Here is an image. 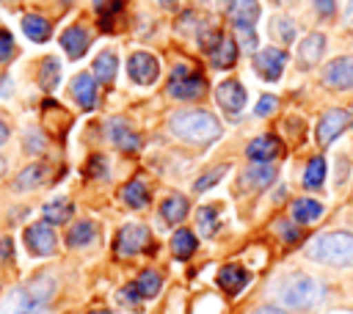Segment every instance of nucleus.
I'll return each instance as SVG.
<instances>
[{
	"label": "nucleus",
	"instance_id": "obj_43",
	"mask_svg": "<svg viewBox=\"0 0 353 314\" xmlns=\"http://www.w3.org/2000/svg\"><path fill=\"white\" fill-rule=\"evenodd\" d=\"M25 149H28V151H41V149H44V146H41V135L30 129V132L25 135Z\"/></svg>",
	"mask_w": 353,
	"mask_h": 314
},
{
	"label": "nucleus",
	"instance_id": "obj_10",
	"mask_svg": "<svg viewBox=\"0 0 353 314\" xmlns=\"http://www.w3.org/2000/svg\"><path fill=\"white\" fill-rule=\"evenodd\" d=\"M127 72L135 83H154L160 74V66H157V58L152 52H135L127 61Z\"/></svg>",
	"mask_w": 353,
	"mask_h": 314
},
{
	"label": "nucleus",
	"instance_id": "obj_38",
	"mask_svg": "<svg viewBox=\"0 0 353 314\" xmlns=\"http://www.w3.org/2000/svg\"><path fill=\"white\" fill-rule=\"evenodd\" d=\"M119 300H124V303H127L130 308H135V306H138V303H141L143 297H141L138 286H135V284H130V286H124V289L119 292Z\"/></svg>",
	"mask_w": 353,
	"mask_h": 314
},
{
	"label": "nucleus",
	"instance_id": "obj_51",
	"mask_svg": "<svg viewBox=\"0 0 353 314\" xmlns=\"http://www.w3.org/2000/svg\"><path fill=\"white\" fill-rule=\"evenodd\" d=\"M204 3H215V0H204Z\"/></svg>",
	"mask_w": 353,
	"mask_h": 314
},
{
	"label": "nucleus",
	"instance_id": "obj_48",
	"mask_svg": "<svg viewBox=\"0 0 353 314\" xmlns=\"http://www.w3.org/2000/svg\"><path fill=\"white\" fill-rule=\"evenodd\" d=\"M347 22L353 25V0H350V6H347Z\"/></svg>",
	"mask_w": 353,
	"mask_h": 314
},
{
	"label": "nucleus",
	"instance_id": "obj_32",
	"mask_svg": "<svg viewBox=\"0 0 353 314\" xmlns=\"http://www.w3.org/2000/svg\"><path fill=\"white\" fill-rule=\"evenodd\" d=\"M325 182V160L323 157H312L303 174V185L306 187H320Z\"/></svg>",
	"mask_w": 353,
	"mask_h": 314
},
{
	"label": "nucleus",
	"instance_id": "obj_14",
	"mask_svg": "<svg viewBox=\"0 0 353 314\" xmlns=\"http://www.w3.org/2000/svg\"><path fill=\"white\" fill-rule=\"evenodd\" d=\"M229 19L237 30L254 28V22L259 19V3L256 0H232L229 3Z\"/></svg>",
	"mask_w": 353,
	"mask_h": 314
},
{
	"label": "nucleus",
	"instance_id": "obj_5",
	"mask_svg": "<svg viewBox=\"0 0 353 314\" xmlns=\"http://www.w3.org/2000/svg\"><path fill=\"white\" fill-rule=\"evenodd\" d=\"M168 91L171 96L176 99H199L204 94V77L193 69H185V66H176L171 72V80H168Z\"/></svg>",
	"mask_w": 353,
	"mask_h": 314
},
{
	"label": "nucleus",
	"instance_id": "obj_47",
	"mask_svg": "<svg viewBox=\"0 0 353 314\" xmlns=\"http://www.w3.org/2000/svg\"><path fill=\"white\" fill-rule=\"evenodd\" d=\"M6 138H8V129H6V124H3V121H0V143H3V140H6Z\"/></svg>",
	"mask_w": 353,
	"mask_h": 314
},
{
	"label": "nucleus",
	"instance_id": "obj_24",
	"mask_svg": "<svg viewBox=\"0 0 353 314\" xmlns=\"http://www.w3.org/2000/svg\"><path fill=\"white\" fill-rule=\"evenodd\" d=\"M110 140L124 151H138L141 149V138L135 132H130V127L124 121H113L110 124Z\"/></svg>",
	"mask_w": 353,
	"mask_h": 314
},
{
	"label": "nucleus",
	"instance_id": "obj_25",
	"mask_svg": "<svg viewBox=\"0 0 353 314\" xmlns=\"http://www.w3.org/2000/svg\"><path fill=\"white\" fill-rule=\"evenodd\" d=\"M323 215V204L314 198H295L292 201V218L295 223H314Z\"/></svg>",
	"mask_w": 353,
	"mask_h": 314
},
{
	"label": "nucleus",
	"instance_id": "obj_41",
	"mask_svg": "<svg viewBox=\"0 0 353 314\" xmlns=\"http://www.w3.org/2000/svg\"><path fill=\"white\" fill-rule=\"evenodd\" d=\"M276 229L281 231V237H284V242H295V240L301 237V231H298L295 226H290V223H284V220H279V223H276Z\"/></svg>",
	"mask_w": 353,
	"mask_h": 314
},
{
	"label": "nucleus",
	"instance_id": "obj_18",
	"mask_svg": "<svg viewBox=\"0 0 353 314\" xmlns=\"http://www.w3.org/2000/svg\"><path fill=\"white\" fill-rule=\"evenodd\" d=\"M72 94L83 110H91L97 102V80H91V74H77L72 83Z\"/></svg>",
	"mask_w": 353,
	"mask_h": 314
},
{
	"label": "nucleus",
	"instance_id": "obj_29",
	"mask_svg": "<svg viewBox=\"0 0 353 314\" xmlns=\"http://www.w3.org/2000/svg\"><path fill=\"white\" fill-rule=\"evenodd\" d=\"M116 55L110 52V50H105V52H99L97 58H94V74L99 77V83H113V77H116Z\"/></svg>",
	"mask_w": 353,
	"mask_h": 314
},
{
	"label": "nucleus",
	"instance_id": "obj_27",
	"mask_svg": "<svg viewBox=\"0 0 353 314\" xmlns=\"http://www.w3.org/2000/svg\"><path fill=\"white\" fill-rule=\"evenodd\" d=\"M22 30H25V36L30 41H47L50 39V22L44 17H39V14H28L22 19Z\"/></svg>",
	"mask_w": 353,
	"mask_h": 314
},
{
	"label": "nucleus",
	"instance_id": "obj_37",
	"mask_svg": "<svg viewBox=\"0 0 353 314\" xmlns=\"http://www.w3.org/2000/svg\"><path fill=\"white\" fill-rule=\"evenodd\" d=\"M223 174H226V165H218V168H215L212 174H204V176H201V179L196 182V193H204L207 187H212V185H215V182H218V179H221Z\"/></svg>",
	"mask_w": 353,
	"mask_h": 314
},
{
	"label": "nucleus",
	"instance_id": "obj_13",
	"mask_svg": "<svg viewBox=\"0 0 353 314\" xmlns=\"http://www.w3.org/2000/svg\"><path fill=\"white\" fill-rule=\"evenodd\" d=\"M245 154H248L254 163H270V160H276V157L281 154V143H279L276 135H259V138H254V140L248 143Z\"/></svg>",
	"mask_w": 353,
	"mask_h": 314
},
{
	"label": "nucleus",
	"instance_id": "obj_45",
	"mask_svg": "<svg viewBox=\"0 0 353 314\" xmlns=\"http://www.w3.org/2000/svg\"><path fill=\"white\" fill-rule=\"evenodd\" d=\"M314 6H317V11H320L323 17H331V14L336 11V3H334V0H314Z\"/></svg>",
	"mask_w": 353,
	"mask_h": 314
},
{
	"label": "nucleus",
	"instance_id": "obj_11",
	"mask_svg": "<svg viewBox=\"0 0 353 314\" xmlns=\"http://www.w3.org/2000/svg\"><path fill=\"white\" fill-rule=\"evenodd\" d=\"M347 124H350V113L347 110H328L320 118V124H317V143L320 146H328Z\"/></svg>",
	"mask_w": 353,
	"mask_h": 314
},
{
	"label": "nucleus",
	"instance_id": "obj_12",
	"mask_svg": "<svg viewBox=\"0 0 353 314\" xmlns=\"http://www.w3.org/2000/svg\"><path fill=\"white\" fill-rule=\"evenodd\" d=\"M215 99H218V105H221L226 113H240L243 105H245V88H243L237 80H223V83L215 88Z\"/></svg>",
	"mask_w": 353,
	"mask_h": 314
},
{
	"label": "nucleus",
	"instance_id": "obj_4",
	"mask_svg": "<svg viewBox=\"0 0 353 314\" xmlns=\"http://www.w3.org/2000/svg\"><path fill=\"white\" fill-rule=\"evenodd\" d=\"M50 295H52V281L47 275H41L30 286L17 289L8 297V314H39Z\"/></svg>",
	"mask_w": 353,
	"mask_h": 314
},
{
	"label": "nucleus",
	"instance_id": "obj_36",
	"mask_svg": "<svg viewBox=\"0 0 353 314\" xmlns=\"http://www.w3.org/2000/svg\"><path fill=\"white\" fill-rule=\"evenodd\" d=\"M273 30L279 33V39H281L284 44H290V41L295 39V28H292V22H290V19H281V17H279V19H273Z\"/></svg>",
	"mask_w": 353,
	"mask_h": 314
},
{
	"label": "nucleus",
	"instance_id": "obj_7",
	"mask_svg": "<svg viewBox=\"0 0 353 314\" xmlns=\"http://www.w3.org/2000/svg\"><path fill=\"white\" fill-rule=\"evenodd\" d=\"M25 245L36 256H50L58 245V237H55L50 223H33V226L25 229Z\"/></svg>",
	"mask_w": 353,
	"mask_h": 314
},
{
	"label": "nucleus",
	"instance_id": "obj_15",
	"mask_svg": "<svg viewBox=\"0 0 353 314\" xmlns=\"http://www.w3.org/2000/svg\"><path fill=\"white\" fill-rule=\"evenodd\" d=\"M248 284V273L240 267V264H223L221 273H218V286L229 295H237L243 286Z\"/></svg>",
	"mask_w": 353,
	"mask_h": 314
},
{
	"label": "nucleus",
	"instance_id": "obj_19",
	"mask_svg": "<svg viewBox=\"0 0 353 314\" xmlns=\"http://www.w3.org/2000/svg\"><path fill=\"white\" fill-rule=\"evenodd\" d=\"M276 179V168L270 163H256L251 168L243 171V187H268Z\"/></svg>",
	"mask_w": 353,
	"mask_h": 314
},
{
	"label": "nucleus",
	"instance_id": "obj_9",
	"mask_svg": "<svg viewBox=\"0 0 353 314\" xmlns=\"http://www.w3.org/2000/svg\"><path fill=\"white\" fill-rule=\"evenodd\" d=\"M323 83L334 91L353 88V58H336L323 69Z\"/></svg>",
	"mask_w": 353,
	"mask_h": 314
},
{
	"label": "nucleus",
	"instance_id": "obj_26",
	"mask_svg": "<svg viewBox=\"0 0 353 314\" xmlns=\"http://www.w3.org/2000/svg\"><path fill=\"white\" fill-rule=\"evenodd\" d=\"M160 215H163L165 223H182L185 215H188V198L185 196H168L160 204Z\"/></svg>",
	"mask_w": 353,
	"mask_h": 314
},
{
	"label": "nucleus",
	"instance_id": "obj_28",
	"mask_svg": "<svg viewBox=\"0 0 353 314\" xmlns=\"http://www.w3.org/2000/svg\"><path fill=\"white\" fill-rule=\"evenodd\" d=\"M72 212H74V207H72V201H66V198H55V201L44 204V220H47V223H55V226L66 223V220L72 218Z\"/></svg>",
	"mask_w": 353,
	"mask_h": 314
},
{
	"label": "nucleus",
	"instance_id": "obj_34",
	"mask_svg": "<svg viewBox=\"0 0 353 314\" xmlns=\"http://www.w3.org/2000/svg\"><path fill=\"white\" fill-rule=\"evenodd\" d=\"M41 176H44V165H28L19 176H17V190H28V187H33V185H39L41 182Z\"/></svg>",
	"mask_w": 353,
	"mask_h": 314
},
{
	"label": "nucleus",
	"instance_id": "obj_22",
	"mask_svg": "<svg viewBox=\"0 0 353 314\" xmlns=\"http://www.w3.org/2000/svg\"><path fill=\"white\" fill-rule=\"evenodd\" d=\"M97 231H99V229H97V223H94V220H77V223L69 229L66 242H69V248H83V245L94 242Z\"/></svg>",
	"mask_w": 353,
	"mask_h": 314
},
{
	"label": "nucleus",
	"instance_id": "obj_46",
	"mask_svg": "<svg viewBox=\"0 0 353 314\" xmlns=\"http://www.w3.org/2000/svg\"><path fill=\"white\" fill-rule=\"evenodd\" d=\"M254 314H287L284 308H276V306H262V308H256Z\"/></svg>",
	"mask_w": 353,
	"mask_h": 314
},
{
	"label": "nucleus",
	"instance_id": "obj_42",
	"mask_svg": "<svg viewBox=\"0 0 353 314\" xmlns=\"http://www.w3.org/2000/svg\"><path fill=\"white\" fill-rule=\"evenodd\" d=\"M240 44H243L248 52H254V47H256V33H254V28H243V30H240Z\"/></svg>",
	"mask_w": 353,
	"mask_h": 314
},
{
	"label": "nucleus",
	"instance_id": "obj_2",
	"mask_svg": "<svg viewBox=\"0 0 353 314\" xmlns=\"http://www.w3.org/2000/svg\"><path fill=\"white\" fill-rule=\"evenodd\" d=\"M171 132L190 143H210L221 138V124L207 110H179L171 116Z\"/></svg>",
	"mask_w": 353,
	"mask_h": 314
},
{
	"label": "nucleus",
	"instance_id": "obj_16",
	"mask_svg": "<svg viewBox=\"0 0 353 314\" xmlns=\"http://www.w3.org/2000/svg\"><path fill=\"white\" fill-rule=\"evenodd\" d=\"M61 44H63V50L69 52V58H80V55L88 50V44H91V36H88V30H85V28L74 25V28L63 30V36H61Z\"/></svg>",
	"mask_w": 353,
	"mask_h": 314
},
{
	"label": "nucleus",
	"instance_id": "obj_21",
	"mask_svg": "<svg viewBox=\"0 0 353 314\" xmlns=\"http://www.w3.org/2000/svg\"><path fill=\"white\" fill-rule=\"evenodd\" d=\"M121 198L127 201V207H132V209H143V207L149 204L146 182H143V179H130V182L121 187Z\"/></svg>",
	"mask_w": 353,
	"mask_h": 314
},
{
	"label": "nucleus",
	"instance_id": "obj_30",
	"mask_svg": "<svg viewBox=\"0 0 353 314\" xmlns=\"http://www.w3.org/2000/svg\"><path fill=\"white\" fill-rule=\"evenodd\" d=\"M135 286H138L141 297L146 300V297H154V295L160 292V286H163V278H160V273H154V270H143V273L138 275Z\"/></svg>",
	"mask_w": 353,
	"mask_h": 314
},
{
	"label": "nucleus",
	"instance_id": "obj_17",
	"mask_svg": "<svg viewBox=\"0 0 353 314\" xmlns=\"http://www.w3.org/2000/svg\"><path fill=\"white\" fill-rule=\"evenodd\" d=\"M325 50V36L323 33H309L301 44H298V58H301V66H312L320 61Z\"/></svg>",
	"mask_w": 353,
	"mask_h": 314
},
{
	"label": "nucleus",
	"instance_id": "obj_31",
	"mask_svg": "<svg viewBox=\"0 0 353 314\" xmlns=\"http://www.w3.org/2000/svg\"><path fill=\"white\" fill-rule=\"evenodd\" d=\"M58 74H61V66L55 58H44L41 61V69H39V83L44 91H52L58 85Z\"/></svg>",
	"mask_w": 353,
	"mask_h": 314
},
{
	"label": "nucleus",
	"instance_id": "obj_20",
	"mask_svg": "<svg viewBox=\"0 0 353 314\" xmlns=\"http://www.w3.org/2000/svg\"><path fill=\"white\" fill-rule=\"evenodd\" d=\"M210 58H212V66L229 69V66L237 61V41H234L232 36H223V39L215 44V50L210 52Z\"/></svg>",
	"mask_w": 353,
	"mask_h": 314
},
{
	"label": "nucleus",
	"instance_id": "obj_49",
	"mask_svg": "<svg viewBox=\"0 0 353 314\" xmlns=\"http://www.w3.org/2000/svg\"><path fill=\"white\" fill-rule=\"evenodd\" d=\"M91 314H110V311H105V308H99V311H91Z\"/></svg>",
	"mask_w": 353,
	"mask_h": 314
},
{
	"label": "nucleus",
	"instance_id": "obj_50",
	"mask_svg": "<svg viewBox=\"0 0 353 314\" xmlns=\"http://www.w3.org/2000/svg\"><path fill=\"white\" fill-rule=\"evenodd\" d=\"M61 3H72V0H61Z\"/></svg>",
	"mask_w": 353,
	"mask_h": 314
},
{
	"label": "nucleus",
	"instance_id": "obj_44",
	"mask_svg": "<svg viewBox=\"0 0 353 314\" xmlns=\"http://www.w3.org/2000/svg\"><path fill=\"white\" fill-rule=\"evenodd\" d=\"M11 256H14V245H11V240L6 237V240H0V264H6Z\"/></svg>",
	"mask_w": 353,
	"mask_h": 314
},
{
	"label": "nucleus",
	"instance_id": "obj_33",
	"mask_svg": "<svg viewBox=\"0 0 353 314\" xmlns=\"http://www.w3.org/2000/svg\"><path fill=\"white\" fill-rule=\"evenodd\" d=\"M97 11H99V19H102V30H110L113 28V17L121 11L124 0H94Z\"/></svg>",
	"mask_w": 353,
	"mask_h": 314
},
{
	"label": "nucleus",
	"instance_id": "obj_6",
	"mask_svg": "<svg viewBox=\"0 0 353 314\" xmlns=\"http://www.w3.org/2000/svg\"><path fill=\"white\" fill-rule=\"evenodd\" d=\"M284 63H287V52L276 47H265L254 55V69L265 83H276L284 72Z\"/></svg>",
	"mask_w": 353,
	"mask_h": 314
},
{
	"label": "nucleus",
	"instance_id": "obj_39",
	"mask_svg": "<svg viewBox=\"0 0 353 314\" xmlns=\"http://www.w3.org/2000/svg\"><path fill=\"white\" fill-rule=\"evenodd\" d=\"M11 52H14V39L8 30H0V63H6L11 58Z\"/></svg>",
	"mask_w": 353,
	"mask_h": 314
},
{
	"label": "nucleus",
	"instance_id": "obj_8",
	"mask_svg": "<svg viewBox=\"0 0 353 314\" xmlns=\"http://www.w3.org/2000/svg\"><path fill=\"white\" fill-rule=\"evenodd\" d=\"M149 242V229L141 223H127L121 226L119 237H116V253L119 256H132L138 251H143Z\"/></svg>",
	"mask_w": 353,
	"mask_h": 314
},
{
	"label": "nucleus",
	"instance_id": "obj_40",
	"mask_svg": "<svg viewBox=\"0 0 353 314\" xmlns=\"http://www.w3.org/2000/svg\"><path fill=\"white\" fill-rule=\"evenodd\" d=\"M273 107H276V96H270V94H265V96H262V99L256 102V107H254V113H256V116H268V113H270Z\"/></svg>",
	"mask_w": 353,
	"mask_h": 314
},
{
	"label": "nucleus",
	"instance_id": "obj_1",
	"mask_svg": "<svg viewBox=\"0 0 353 314\" xmlns=\"http://www.w3.org/2000/svg\"><path fill=\"white\" fill-rule=\"evenodd\" d=\"M306 256L331 264V267H353V234L350 231H328L309 242Z\"/></svg>",
	"mask_w": 353,
	"mask_h": 314
},
{
	"label": "nucleus",
	"instance_id": "obj_3",
	"mask_svg": "<svg viewBox=\"0 0 353 314\" xmlns=\"http://www.w3.org/2000/svg\"><path fill=\"white\" fill-rule=\"evenodd\" d=\"M323 295H325L323 284L314 281V278H309V275H295V278H290V281L284 284V289H281V300H284L290 308H301V311L317 306V303L323 300Z\"/></svg>",
	"mask_w": 353,
	"mask_h": 314
},
{
	"label": "nucleus",
	"instance_id": "obj_35",
	"mask_svg": "<svg viewBox=\"0 0 353 314\" xmlns=\"http://www.w3.org/2000/svg\"><path fill=\"white\" fill-rule=\"evenodd\" d=\"M215 226H218V212L212 207H201L199 209V229H201V234L210 237L215 231Z\"/></svg>",
	"mask_w": 353,
	"mask_h": 314
},
{
	"label": "nucleus",
	"instance_id": "obj_23",
	"mask_svg": "<svg viewBox=\"0 0 353 314\" xmlns=\"http://www.w3.org/2000/svg\"><path fill=\"white\" fill-rule=\"evenodd\" d=\"M196 248H199V240H196L193 231H188V229H176V231H174V237H171V251H174L176 259H190V256L196 253Z\"/></svg>",
	"mask_w": 353,
	"mask_h": 314
}]
</instances>
